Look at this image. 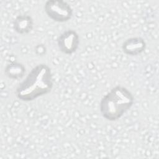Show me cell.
Returning a JSON list of instances; mask_svg holds the SVG:
<instances>
[{"instance_id":"obj_1","label":"cell","mask_w":159,"mask_h":159,"mask_svg":"<svg viewBox=\"0 0 159 159\" xmlns=\"http://www.w3.org/2000/svg\"><path fill=\"white\" fill-rule=\"evenodd\" d=\"M53 86L51 68L40 63L34 67L17 87L16 94L22 101H32L49 93Z\"/></svg>"},{"instance_id":"obj_2","label":"cell","mask_w":159,"mask_h":159,"mask_svg":"<svg viewBox=\"0 0 159 159\" xmlns=\"http://www.w3.org/2000/svg\"><path fill=\"white\" fill-rule=\"evenodd\" d=\"M134 103V97L125 87L112 88L101 99L99 109L102 116L109 121H116L127 112Z\"/></svg>"},{"instance_id":"obj_3","label":"cell","mask_w":159,"mask_h":159,"mask_svg":"<svg viewBox=\"0 0 159 159\" xmlns=\"http://www.w3.org/2000/svg\"><path fill=\"white\" fill-rule=\"evenodd\" d=\"M44 10L48 17L57 22H65L73 16V9L63 0H48L44 5Z\"/></svg>"},{"instance_id":"obj_4","label":"cell","mask_w":159,"mask_h":159,"mask_svg":"<svg viewBox=\"0 0 159 159\" xmlns=\"http://www.w3.org/2000/svg\"><path fill=\"white\" fill-rule=\"evenodd\" d=\"M57 42L60 52L66 55H71L79 47L80 37L75 30L69 29L62 32L58 37Z\"/></svg>"},{"instance_id":"obj_5","label":"cell","mask_w":159,"mask_h":159,"mask_svg":"<svg viewBox=\"0 0 159 159\" xmlns=\"http://www.w3.org/2000/svg\"><path fill=\"white\" fill-rule=\"evenodd\" d=\"M146 47V42L142 37H135L126 39L122 44V50L127 55L136 56L144 52Z\"/></svg>"},{"instance_id":"obj_6","label":"cell","mask_w":159,"mask_h":159,"mask_svg":"<svg viewBox=\"0 0 159 159\" xmlns=\"http://www.w3.org/2000/svg\"><path fill=\"white\" fill-rule=\"evenodd\" d=\"M34 27V20L30 16L21 14L17 16L14 20V30L19 34H27L30 32Z\"/></svg>"},{"instance_id":"obj_7","label":"cell","mask_w":159,"mask_h":159,"mask_svg":"<svg viewBox=\"0 0 159 159\" xmlns=\"http://www.w3.org/2000/svg\"><path fill=\"white\" fill-rule=\"evenodd\" d=\"M25 73V66L19 62H12L7 64L4 68V74L12 80L22 79Z\"/></svg>"}]
</instances>
